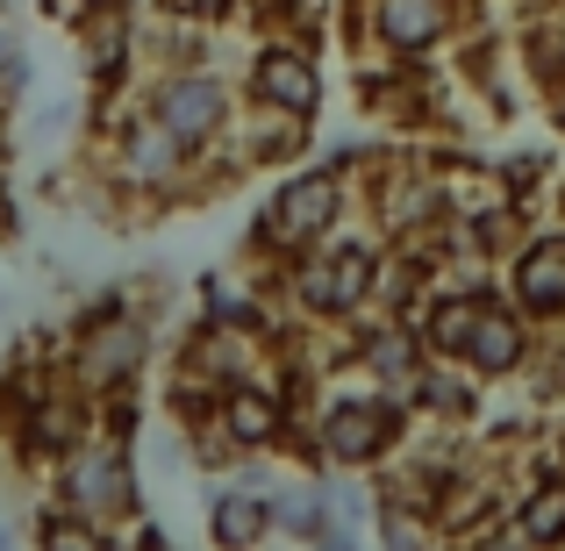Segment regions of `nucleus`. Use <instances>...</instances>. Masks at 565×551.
<instances>
[{
    "label": "nucleus",
    "mask_w": 565,
    "mask_h": 551,
    "mask_svg": "<svg viewBox=\"0 0 565 551\" xmlns=\"http://www.w3.org/2000/svg\"><path fill=\"white\" fill-rule=\"evenodd\" d=\"M151 359H158L151 322H143L129 301H115V294H108V301H94L79 322H72L65 380L100 409V401H115V394H137L143 372H151Z\"/></svg>",
    "instance_id": "1"
},
{
    "label": "nucleus",
    "mask_w": 565,
    "mask_h": 551,
    "mask_svg": "<svg viewBox=\"0 0 565 551\" xmlns=\"http://www.w3.org/2000/svg\"><path fill=\"white\" fill-rule=\"evenodd\" d=\"M380 244L373 236H322L316 251H301V258L287 265V294L294 308H301V322H322V330H337V322H359L365 308H373L380 294Z\"/></svg>",
    "instance_id": "2"
},
{
    "label": "nucleus",
    "mask_w": 565,
    "mask_h": 551,
    "mask_svg": "<svg viewBox=\"0 0 565 551\" xmlns=\"http://www.w3.org/2000/svg\"><path fill=\"white\" fill-rule=\"evenodd\" d=\"M344 208H351V180L344 166H301L273 187V201L258 208V230H250V251L258 258L294 265L301 251H316L322 236L344 230Z\"/></svg>",
    "instance_id": "3"
},
{
    "label": "nucleus",
    "mask_w": 565,
    "mask_h": 551,
    "mask_svg": "<svg viewBox=\"0 0 565 551\" xmlns=\"http://www.w3.org/2000/svg\"><path fill=\"white\" fill-rule=\"evenodd\" d=\"M43 495L57 501V509L72 516H94V523H129V516H143V466H137V444L108 437V430H94V437L79 444V452L65 458V466L43 480Z\"/></svg>",
    "instance_id": "4"
},
{
    "label": "nucleus",
    "mask_w": 565,
    "mask_h": 551,
    "mask_svg": "<svg viewBox=\"0 0 565 551\" xmlns=\"http://www.w3.org/2000/svg\"><path fill=\"white\" fill-rule=\"evenodd\" d=\"M530 351H537V322H530L509 294H487V308H480V322H472L458 365H466L480 386H494V380H523Z\"/></svg>",
    "instance_id": "5"
},
{
    "label": "nucleus",
    "mask_w": 565,
    "mask_h": 551,
    "mask_svg": "<svg viewBox=\"0 0 565 551\" xmlns=\"http://www.w3.org/2000/svg\"><path fill=\"white\" fill-rule=\"evenodd\" d=\"M201 538H207V551H265L273 544V495L244 487V480H207Z\"/></svg>",
    "instance_id": "6"
},
{
    "label": "nucleus",
    "mask_w": 565,
    "mask_h": 551,
    "mask_svg": "<svg viewBox=\"0 0 565 551\" xmlns=\"http://www.w3.org/2000/svg\"><path fill=\"white\" fill-rule=\"evenodd\" d=\"M151 115L172 137H186L193 151H201V144H215L222 129H230V86H222L215 72H172L151 94Z\"/></svg>",
    "instance_id": "7"
},
{
    "label": "nucleus",
    "mask_w": 565,
    "mask_h": 551,
    "mask_svg": "<svg viewBox=\"0 0 565 551\" xmlns=\"http://www.w3.org/2000/svg\"><path fill=\"white\" fill-rule=\"evenodd\" d=\"M509 301L530 322H565V230H537L509 258Z\"/></svg>",
    "instance_id": "8"
},
{
    "label": "nucleus",
    "mask_w": 565,
    "mask_h": 551,
    "mask_svg": "<svg viewBox=\"0 0 565 551\" xmlns=\"http://www.w3.org/2000/svg\"><path fill=\"white\" fill-rule=\"evenodd\" d=\"M115 158H122V180H129V187L172 193V187L186 180V166H193V144L172 137L158 115H129V123H122V144H115Z\"/></svg>",
    "instance_id": "9"
},
{
    "label": "nucleus",
    "mask_w": 565,
    "mask_h": 551,
    "mask_svg": "<svg viewBox=\"0 0 565 551\" xmlns=\"http://www.w3.org/2000/svg\"><path fill=\"white\" fill-rule=\"evenodd\" d=\"M250 100H258V108H279V115L316 123V108H322V72H316V57H308L301 43H265L258 65H250Z\"/></svg>",
    "instance_id": "10"
},
{
    "label": "nucleus",
    "mask_w": 565,
    "mask_h": 551,
    "mask_svg": "<svg viewBox=\"0 0 565 551\" xmlns=\"http://www.w3.org/2000/svg\"><path fill=\"white\" fill-rule=\"evenodd\" d=\"M415 423H444V430H472L480 423V380H472L458 359H429L423 380L408 386Z\"/></svg>",
    "instance_id": "11"
},
{
    "label": "nucleus",
    "mask_w": 565,
    "mask_h": 551,
    "mask_svg": "<svg viewBox=\"0 0 565 551\" xmlns=\"http://www.w3.org/2000/svg\"><path fill=\"white\" fill-rule=\"evenodd\" d=\"M337 516H330V487H322V473H308V480H279L273 487V544H294V551H308L330 530Z\"/></svg>",
    "instance_id": "12"
},
{
    "label": "nucleus",
    "mask_w": 565,
    "mask_h": 551,
    "mask_svg": "<svg viewBox=\"0 0 565 551\" xmlns=\"http://www.w3.org/2000/svg\"><path fill=\"white\" fill-rule=\"evenodd\" d=\"M373 29H380L386 51L415 57V51H429V43H444L451 0H373Z\"/></svg>",
    "instance_id": "13"
},
{
    "label": "nucleus",
    "mask_w": 565,
    "mask_h": 551,
    "mask_svg": "<svg viewBox=\"0 0 565 551\" xmlns=\"http://www.w3.org/2000/svg\"><path fill=\"white\" fill-rule=\"evenodd\" d=\"M509 516L523 523V538L537 551H565V473H523Z\"/></svg>",
    "instance_id": "14"
},
{
    "label": "nucleus",
    "mask_w": 565,
    "mask_h": 551,
    "mask_svg": "<svg viewBox=\"0 0 565 551\" xmlns=\"http://www.w3.org/2000/svg\"><path fill=\"white\" fill-rule=\"evenodd\" d=\"M373 544L380 551H458L437 516L415 509V501H394V495H380V509H373Z\"/></svg>",
    "instance_id": "15"
},
{
    "label": "nucleus",
    "mask_w": 565,
    "mask_h": 551,
    "mask_svg": "<svg viewBox=\"0 0 565 551\" xmlns=\"http://www.w3.org/2000/svg\"><path fill=\"white\" fill-rule=\"evenodd\" d=\"M29 551H115V530L94 523V516L57 509V501L43 495L36 516H29Z\"/></svg>",
    "instance_id": "16"
},
{
    "label": "nucleus",
    "mask_w": 565,
    "mask_h": 551,
    "mask_svg": "<svg viewBox=\"0 0 565 551\" xmlns=\"http://www.w3.org/2000/svg\"><path fill=\"white\" fill-rule=\"evenodd\" d=\"M29 86V57H22V36L0 29V100H14Z\"/></svg>",
    "instance_id": "17"
},
{
    "label": "nucleus",
    "mask_w": 565,
    "mask_h": 551,
    "mask_svg": "<svg viewBox=\"0 0 565 551\" xmlns=\"http://www.w3.org/2000/svg\"><path fill=\"white\" fill-rule=\"evenodd\" d=\"M115 551H180V544H172L151 516H129V523H115Z\"/></svg>",
    "instance_id": "18"
},
{
    "label": "nucleus",
    "mask_w": 565,
    "mask_h": 551,
    "mask_svg": "<svg viewBox=\"0 0 565 551\" xmlns=\"http://www.w3.org/2000/svg\"><path fill=\"white\" fill-rule=\"evenodd\" d=\"M458 551H537V544L523 538V523H515V516H501V523H487L480 538H466Z\"/></svg>",
    "instance_id": "19"
},
{
    "label": "nucleus",
    "mask_w": 565,
    "mask_h": 551,
    "mask_svg": "<svg viewBox=\"0 0 565 551\" xmlns=\"http://www.w3.org/2000/svg\"><path fill=\"white\" fill-rule=\"evenodd\" d=\"M308 551H365V538H359L351 523H330V530H322V538L308 544Z\"/></svg>",
    "instance_id": "20"
},
{
    "label": "nucleus",
    "mask_w": 565,
    "mask_h": 551,
    "mask_svg": "<svg viewBox=\"0 0 565 551\" xmlns=\"http://www.w3.org/2000/svg\"><path fill=\"white\" fill-rule=\"evenodd\" d=\"M180 8H193V14H222L230 0H180Z\"/></svg>",
    "instance_id": "21"
},
{
    "label": "nucleus",
    "mask_w": 565,
    "mask_h": 551,
    "mask_svg": "<svg viewBox=\"0 0 565 551\" xmlns=\"http://www.w3.org/2000/svg\"><path fill=\"white\" fill-rule=\"evenodd\" d=\"M0 551H14V523H8V516H0Z\"/></svg>",
    "instance_id": "22"
},
{
    "label": "nucleus",
    "mask_w": 565,
    "mask_h": 551,
    "mask_svg": "<svg viewBox=\"0 0 565 551\" xmlns=\"http://www.w3.org/2000/svg\"><path fill=\"white\" fill-rule=\"evenodd\" d=\"M79 8H86V14H100V8H115V0H79Z\"/></svg>",
    "instance_id": "23"
}]
</instances>
